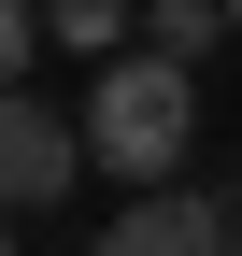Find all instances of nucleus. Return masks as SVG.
I'll list each match as a JSON object with an SVG mask.
<instances>
[{
  "instance_id": "nucleus-1",
  "label": "nucleus",
  "mask_w": 242,
  "mask_h": 256,
  "mask_svg": "<svg viewBox=\"0 0 242 256\" xmlns=\"http://www.w3.org/2000/svg\"><path fill=\"white\" fill-rule=\"evenodd\" d=\"M186 142H200V86H186V57L171 43H114L100 57V86H86V156L100 171H128V185H171L186 171Z\"/></svg>"
},
{
  "instance_id": "nucleus-2",
  "label": "nucleus",
  "mask_w": 242,
  "mask_h": 256,
  "mask_svg": "<svg viewBox=\"0 0 242 256\" xmlns=\"http://www.w3.org/2000/svg\"><path fill=\"white\" fill-rule=\"evenodd\" d=\"M72 171H86V114H57V100H28V86H0V214L72 200Z\"/></svg>"
},
{
  "instance_id": "nucleus-3",
  "label": "nucleus",
  "mask_w": 242,
  "mask_h": 256,
  "mask_svg": "<svg viewBox=\"0 0 242 256\" xmlns=\"http://www.w3.org/2000/svg\"><path fill=\"white\" fill-rule=\"evenodd\" d=\"M100 256H228V214L186 200V185H142V200L100 228Z\"/></svg>"
},
{
  "instance_id": "nucleus-4",
  "label": "nucleus",
  "mask_w": 242,
  "mask_h": 256,
  "mask_svg": "<svg viewBox=\"0 0 242 256\" xmlns=\"http://www.w3.org/2000/svg\"><path fill=\"white\" fill-rule=\"evenodd\" d=\"M43 28H57V57H114L142 28V0H43Z\"/></svg>"
},
{
  "instance_id": "nucleus-5",
  "label": "nucleus",
  "mask_w": 242,
  "mask_h": 256,
  "mask_svg": "<svg viewBox=\"0 0 242 256\" xmlns=\"http://www.w3.org/2000/svg\"><path fill=\"white\" fill-rule=\"evenodd\" d=\"M214 28H228V0H142V43H171V57H214Z\"/></svg>"
},
{
  "instance_id": "nucleus-6",
  "label": "nucleus",
  "mask_w": 242,
  "mask_h": 256,
  "mask_svg": "<svg viewBox=\"0 0 242 256\" xmlns=\"http://www.w3.org/2000/svg\"><path fill=\"white\" fill-rule=\"evenodd\" d=\"M57 28H43V0H0V86H28V57H43Z\"/></svg>"
},
{
  "instance_id": "nucleus-7",
  "label": "nucleus",
  "mask_w": 242,
  "mask_h": 256,
  "mask_svg": "<svg viewBox=\"0 0 242 256\" xmlns=\"http://www.w3.org/2000/svg\"><path fill=\"white\" fill-rule=\"evenodd\" d=\"M0 256H14V214H0Z\"/></svg>"
},
{
  "instance_id": "nucleus-8",
  "label": "nucleus",
  "mask_w": 242,
  "mask_h": 256,
  "mask_svg": "<svg viewBox=\"0 0 242 256\" xmlns=\"http://www.w3.org/2000/svg\"><path fill=\"white\" fill-rule=\"evenodd\" d=\"M228 256H242V214H228Z\"/></svg>"
},
{
  "instance_id": "nucleus-9",
  "label": "nucleus",
  "mask_w": 242,
  "mask_h": 256,
  "mask_svg": "<svg viewBox=\"0 0 242 256\" xmlns=\"http://www.w3.org/2000/svg\"><path fill=\"white\" fill-rule=\"evenodd\" d=\"M228 28H242V0H228Z\"/></svg>"
}]
</instances>
